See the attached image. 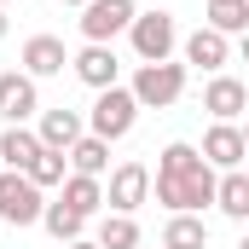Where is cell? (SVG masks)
Masks as SVG:
<instances>
[{
    "instance_id": "30",
    "label": "cell",
    "mask_w": 249,
    "mask_h": 249,
    "mask_svg": "<svg viewBox=\"0 0 249 249\" xmlns=\"http://www.w3.org/2000/svg\"><path fill=\"white\" fill-rule=\"evenodd\" d=\"M64 6H87V0H64Z\"/></svg>"
},
{
    "instance_id": "17",
    "label": "cell",
    "mask_w": 249,
    "mask_h": 249,
    "mask_svg": "<svg viewBox=\"0 0 249 249\" xmlns=\"http://www.w3.org/2000/svg\"><path fill=\"white\" fill-rule=\"evenodd\" d=\"M58 197L75 209V214H87V220H93V214L105 209V180H93V174H70Z\"/></svg>"
},
{
    "instance_id": "7",
    "label": "cell",
    "mask_w": 249,
    "mask_h": 249,
    "mask_svg": "<svg viewBox=\"0 0 249 249\" xmlns=\"http://www.w3.org/2000/svg\"><path fill=\"white\" fill-rule=\"evenodd\" d=\"M133 0H87L81 6V35L87 41H99V47H110L116 35H127L133 29Z\"/></svg>"
},
{
    "instance_id": "9",
    "label": "cell",
    "mask_w": 249,
    "mask_h": 249,
    "mask_svg": "<svg viewBox=\"0 0 249 249\" xmlns=\"http://www.w3.org/2000/svg\"><path fill=\"white\" fill-rule=\"evenodd\" d=\"M70 70H75V81H81V87H93V93H105V87H122V81H116V75H122L116 47H99V41H87V47L70 58Z\"/></svg>"
},
{
    "instance_id": "8",
    "label": "cell",
    "mask_w": 249,
    "mask_h": 249,
    "mask_svg": "<svg viewBox=\"0 0 249 249\" xmlns=\"http://www.w3.org/2000/svg\"><path fill=\"white\" fill-rule=\"evenodd\" d=\"M35 110H41V87H35V75L6 70V75H0V122H6V127H23Z\"/></svg>"
},
{
    "instance_id": "15",
    "label": "cell",
    "mask_w": 249,
    "mask_h": 249,
    "mask_svg": "<svg viewBox=\"0 0 249 249\" xmlns=\"http://www.w3.org/2000/svg\"><path fill=\"white\" fill-rule=\"evenodd\" d=\"M35 133H41V145H47V151H70L87 127H81V110L58 105V110H41V127H35Z\"/></svg>"
},
{
    "instance_id": "11",
    "label": "cell",
    "mask_w": 249,
    "mask_h": 249,
    "mask_svg": "<svg viewBox=\"0 0 249 249\" xmlns=\"http://www.w3.org/2000/svg\"><path fill=\"white\" fill-rule=\"evenodd\" d=\"M203 110H209L214 122H238V116H249V87L238 75H214V81L203 87Z\"/></svg>"
},
{
    "instance_id": "20",
    "label": "cell",
    "mask_w": 249,
    "mask_h": 249,
    "mask_svg": "<svg viewBox=\"0 0 249 249\" xmlns=\"http://www.w3.org/2000/svg\"><path fill=\"white\" fill-rule=\"evenodd\" d=\"M41 226H47V232H53L58 244H75V238H87V214H75V209H70L64 197H58V203H47Z\"/></svg>"
},
{
    "instance_id": "24",
    "label": "cell",
    "mask_w": 249,
    "mask_h": 249,
    "mask_svg": "<svg viewBox=\"0 0 249 249\" xmlns=\"http://www.w3.org/2000/svg\"><path fill=\"white\" fill-rule=\"evenodd\" d=\"M197 162H203V151H197V145H186V139H174V145H162L157 174H186V168H197Z\"/></svg>"
},
{
    "instance_id": "12",
    "label": "cell",
    "mask_w": 249,
    "mask_h": 249,
    "mask_svg": "<svg viewBox=\"0 0 249 249\" xmlns=\"http://www.w3.org/2000/svg\"><path fill=\"white\" fill-rule=\"evenodd\" d=\"M180 53H186V64H197V70H209V75H220L226 70V58H232V41L220 35V29H191L186 41H180Z\"/></svg>"
},
{
    "instance_id": "25",
    "label": "cell",
    "mask_w": 249,
    "mask_h": 249,
    "mask_svg": "<svg viewBox=\"0 0 249 249\" xmlns=\"http://www.w3.org/2000/svg\"><path fill=\"white\" fill-rule=\"evenodd\" d=\"M64 249H99V244H93V238H75V244H64Z\"/></svg>"
},
{
    "instance_id": "10",
    "label": "cell",
    "mask_w": 249,
    "mask_h": 249,
    "mask_svg": "<svg viewBox=\"0 0 249 249\" xmlns=\"http://www.w3.org/2000/svg\"><path fill=\"white\" fill-rule=\"evenodd\" d=\"M249 145H244V127L238 122H214L203 133V162L209 168H220V174H232V168H244Z\"/></svg>"
},
{
    "instance_id": "3",
    "label": "cell",
    "mask_w": 249,
    "mask_h": 249,
    "mask_svg": "<svg viewBox=\"0 0 249 249\" xmlns=\"http://www.w3.org/2000/svg\"><path fill=\"white\" fill-rule=\"evenodd\" d=\"M180 93H186V64H139V75H133V99H139V110H168V105H180Z\"/></svg>"
},
{
    "instance_id": "5",
    "label": "cell",
    "mask_w": 249,
    "mask_h": 249,
    "mask_svg": "<svg viewBox=\"0 0 249 249\" xmlns=\"http://www.w3.org/2000/svg\"><path fill=\"white\" fill-rule=\"evenodd\" d=\"M133 122H139L133 87H105V93L93 99V133H99V139H127Z\"/></svg>"
},
{
    "instance_id": "14",
    "label": "cell",
    "mask_w": 249,
    "mask_h": 249,
    "mask_svg": "<svg viewBox=\"0 0 249 249\" xmlns=\"http://www.w3.org/2000/svg\"><path fill=\"white\" fill-rule=\"evenodd\" d=\"M41 151H47V145H41V133H35V127H6V133H0V168L29 174Z\"/></svg>"
},
{
    "instance_id": "13",
    "label": "cell",
    "mask_w": 249,
    "mask_h": 249,
    "mask_svg": "<svg viewBox=\"0 0 249 249\" xmlns=\"http://www.w3.org/2000/svg\"><path fill=\"white\" fill-rule=\"evenodd\" d=\"M18 64H23V75L47 81V75H64L70 53H64V41H58V35H29V41H23V53H18Z\"/></svg>"
},
{
    "instance_id": "2",
    "label": "cell",
    "mask_w": 249,
    "mask_h": 249,
    "mask_svg": "<svg viewBox=\"0 0 249 249\" xmlns=\"http://www.w3.org/2000/svg\"><path fill=\"white\" fill-rule=\"evenodd\" d=\"M47 214V191L18 168H0V220L6 226H35Z\"/></svg>"
},
{
    "instance_id": "1",
    "label": "cell",
    "mask_w": 249,
    "mask_h": 249,
    "mask_svg": "<svg viewBox=\"0 0 249 249\" xmlns=\"http://www.w3.org/2000/svg\"><path fill=\"white\" fill-rule=\"evenodd\" d=\"M151 191H157V203L168 214H203L214 203V191H220V174L209 162H197L186 174H151Z\"/></svg>"
},
{
    "instance_id": "27",
    "label": "cell",
    "mask_w": 249,
    "mask_h": 249,
    "mask_svg": "<svg viewBox=\"0 0 249 249\" xmlns=\"http://www.w3.org/2000/svg\"><path fill=\"white\" fill-rule=\"evenodd\" d=\"M0 41H6V6H0Z\"/></svg>"
},
{
    "instance_id": "31",
    "label": "cell",
    "mask_w": 249,
    "mask_h": 249,
    "mask_svg": "<svg viewBox=\"0 0 249 249\" xmlns=\"http://www.w3.org/2000/svg\"><path fill=\"white\" fill-rule=\"evenodd\" d=\"M0 6H18V0H0Z\"/></svg>"
},
{
    "instance_id": "28",
    "label": "cell",
    "mask_w": 249,
    "mask_h": 249,
    "mask_svg": "<svg viewBox=\"0 0 249 249\" xmlns=\"http://www.w3.org/2000/svg\"><path fill=\"white\" fill-rule=\"evenodd\" d=\"M238 127H244V145H249V116H244V122H238Z\"/></svg>"
},
{
    "instance_id": "18",
    "label": "cell",
    "mask_w": 249,
    "mask_h": 249,
    "mask_svg": "<svg viewBox=\"0 0 249 249\" xmlns=\"http://www.w3.org/2000/svg\"><path fill=\"white\" fill-rule=\"evenodd\" d=\"M214 209H220L226 220H249V174H244V168L220 174V191H214Z\"/></svg>"
},
{
    "instance_id": "26",
    "label": "cell",
    "mask_w": 249,
    "mask_h": 249,
    "mask_svg": "<svg viewBox=\"0 0 249 249\" xmlns=\"http://www.w3.org/2000/svg\"><path fill=\"white\" fill-rule=\"evenodd\" d=\"M238 53H244V64H249V29H244V35H238Z\"/></svg>"
},
{
    "instance_id": "6",
    "label": "cell",
    "mask_w": 249,
    "mask_h": 249,
    "mask_svg": "<svg viewBox=\"0 0 249 249\" xmlns=\"http://www.w3.org/2000/svg\"><path fill=\"white\" fill-rule=\"evenodd\" d=\"M151 203V168L145 162H116L110 168V186H105V209L110 214H133V209H145Z\"/></svg>"
},
{
    "instance_id": "23",
    "label": "cell",
    "mask_w": 249,
    "mask_h": 249,
    "mask_svg": "<svg viewBox=\"0 0 249 249\" xmlns=\"http://www.w3.org/2000/svg\"><path fill=\"white\" fill-rule=\"evenodd\" d=\"M64 168H70V151H41L35 168H29V180H35L41 191H47V186H64V180H70Z\"/></svg>"
},
{
    "instance_id": "22",
    "label": "cell",
    "mask_w": 249,
    "mask_h": 249,
    "mask_svg": "<svg viewBox=\"0 0 249 249\" xmlns=\"http://www.w3.org/2000/svg\"><path fill=\"white\" fill-rule=\"evenodd\" d=\"M209 29L244 35V29H249V0H209Z\"/></svg>"
},
{
    "instance_id": "4",
    "label": "cell",
    "mask_w": 249,
    "mask_h": 249,
    "mask_svg": "<svg viewBox=\"0 0 249 249\" xmlns=\"http://www.w3.org/2000/svg\"><path fill=\"white\" fill-rule=\"evenodd\" d=\"M127 41H133L139 64H168V58H174V47H180V29H174L168 12H139L133 29H127Z\"/></svg>"
},
{
    "instance_id": "29",
    "label": "cell",
    "mask_w": 249,
    "mask_h": 249,
    "mask_svg": "<svg viewBox=\"0 0 249 249\" xmlns=\"http://www.w3.org/2000/svg\"><path fill=\"white\" fill-rule=\"evenodd\" d=\"M238 249H249V232H244V238H238Z\"/></svg>"
},
{
    "instance_id": "21",
    "label": "cell",
    "mask_w": 249,
    "mask_h": 249,
    "mask_svg": "<svg viewBox=\"0 0 249 249\" xmlns=\"http://www.w3.org/2000/svg\"><path fill=\"white\" fill-rule=\"evenodd\" d=\"M93 244L99 249H139V220L133 214H105L99 232H93Z\"/></svg>"
},
{
    "instance_id": "19",
    "label": "cell",
    "mask_w": 249,
    "mask_h": 249,
    "mask_svg": "<svg viewBox=\"0 0 249 249\" xmlns=\"http://www.w3.org/2000/svg\"><path fill=\"white\" fill-rule=\"evenodd\" d=\"M162 249H209V226H203V214H168V226H162Z\"/></svg>"
},
{
    "instance_id": "32",
    "label": "cell",
    "mask_w": 249,
    "mask_h": 249,
    "mask_svg": "<svg viewBox=\"0 0 249 249\" xmlns=\"http://www.w3.org/2000/svg\"><path fill=\"white\" fill-rule=\"evenodd\" d=\"M157 249H162V244H157Z\"/></svg>"
},
{
    "instance_id": "16",
    "label": "cell",
    "mask_w": 249,
    "mask_h": 249,
    "mask_svg": "<svg viewBox=\"0 0 249 249\" xmlns=\"http://www.w3.org/2000/svg\"><path fill=\"white\" fill-rule=\"evenodd\" d=\"M105 168H110V139L81 133V139L70 145V174H93V180H105Z\"/></svg>"
}]
</instances>
